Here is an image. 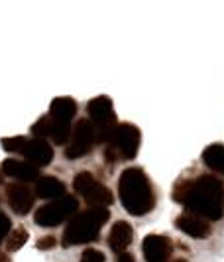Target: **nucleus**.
Instances as JSON below:
<instances>
[{
    "label": "nucleus",
    "mask_w": 224,
    "mask_h": 262,
    "mask_svg": "<svg viewBox=\"0 0 224 262\" xmlns=\"http://www.w3.org/2000/svg\"><path fill=\"white\" fill-rule=\"evenodd\" d=\"M96 142H98V134H96L94 124H92L91 120H87V118H81L79 122L75 124L73 132H71L65 156L69 160H79L85 154H89Z\"/></svg>",
    "instance_id": "nucleus-8"
},
{
    "label": "nucleus",
    "mask_w": 224,
    "mask_h": 262,
    "mask_svg": "<svg viewBox=\"0 0 224 262\" xmlns=\"http://www.w3.org/2000/svg\"><path fill=\"white\" fill-rule=\"evenodd\" d=\"M28 241V233L26 229H22V227H18V229H14L12 235L8 236V243H6V249L14 252V250L22 249L24 247V243Z\"/></svg>",
    "instance_id": "nucleus-19"
},
{
    "label": "nucleus",
    "mask_w": 224,
    "mask_h": 262,
    "mask_svg": "<svg viewBox=\"0 0 224 262\" xmlns=\"http://www.w3.org/2000/svg\"><path fill=\"white\" fill-rule=\"evenodd\" d=\"M106 221H108V209L106 207H89L87 211L75 215L69 221L65 233H63L61 245L63 247H75V245L96 241Z\"/></svg>",
    "instance_id": "nucleus-3"
},
{
    "label": "nucleus",
    "mask_w": 224,
    "mask_h": 262,
    "mask_svg": "<svg viewBox=\"0 0 224 262\" xmlns=\"http://www.w3.org/2000/svg\"><path fill=\"white\" fill-rule=\"evenodd\" d=\"M116 262H136V260H134V256L130 252H120L118 256H116Z\"/></svg>",
    "instance_id": "nucleus-24"
},
{
    "label": "nucleus",
    "mask_w": 224,
    "mask_h": 262,
    "mask_svg": "<svg viewBox=\"0 0 224 262\" xmlns=\"http://www.w3.org/2000/svg\"><path fill=\"white\" fill-rule=\"evenodd\" d=\"M36 193L41 197V199H59L65 193V184L57 178H40L38 180V185H36Z\"/></svg>",
    "instance_id": "nucleus-17"
},
{
    "label": "nucleus",
    "mask_w": 224,
    "mask_h": 262,
    "mask_svg": "<svg viewBox=\"0 0 224 262\" xmlns=\"http://www.w3.org/2000/svg\"><path fill=\"white\" fill-rule=\"evenodd\" d=\"M71 132H73L71 130V124L59 122V120L52 118L49 115H47V117H41L40 120L32 126V134H34V136H38L41 140L53 138L55 144H67L69 138H71Z\"/></svg>",
    "instance_id": "nucleus-9"
},
{
    "label": "nucleus",
    "mask_w": 224,
    "mask_h": 262,
    "mask_svg": "<svg viewBox=\"0 0 224 262\" xmlns=\"http://www.w3.org/2000/svg\"><path fill=\"white\" fill-rule=\"evenodd\" d=\"M6 197H8V205L18 215H26L34 205V193L24 184H10L6 187Z\"/></svg>",
    "instance_id": "nucleus-12"
},
{
    "label": "nucleus",
    "mask_w": 224,
    "mask_h": 262,
    "mask_svg": "<svg viewBox=\"0 0 224 262\" xmlns=\"http://www.w3.org/2000/svg\"><path fill=\"white\" fill-rule=\"evenodd\" d=\"M55 238L53 236H47V238H41V241H38V249L41 250H47V249H52V247H55Z\"/></svg>",
    "instance_id": "nucleus-23"
},
{
    "label": "nucleus",
    "mask_w": 224,
    "mask_h": 262,
    "mask_svg": "<svg viewBox=\"0 0 224 262\" xmlns=\"http://www.w3.org/2000/svg\"><path fill=\"white\" fill-rule=\"evenodd\" d=\"M73 187L92 207H108L114 201L108 187H105L94 176H91V171H79L73 180Z\"/></svg>",
    "instance_id": "nucleus-6"
},
{
    "label": "nucleus",
    "mask_w": 224,
    "mask_h": 262,
    "mask_svg": "<svg viewBox=\"0 0 224 262\" xmlns=\"http://www.w3.org/2000/svg\"><path fill=\"white\" fill-rule=\"evenodd\" d=\"M22 156H26V162H30L32 166L40 168V166H47L53 160V148L47 144V140L34 138V140H26Z\"/></svg>",
    "instance_id": "nucleus-11"
},
{
    "label": "nucleus",
    "mask_w": 224,
    "mask_h": 262,
    "mask_svg": "<svg viewBox=\"0 0 224 262\" xmlns=\"http://www.w3.org/2000/svg\"><path fill=\"white\" fill-rule=\"evenodd\" d=\"M177 229L183 231L185 235L193 236V238H207L211 235V225L207 219H201L193 213H185V215H179L177 217Z\"/></svg>",
    "instance_id": "nucleus-13"
},
{
    "label": "nucleus",
    "mask_w": 224,
    "mask_h": 262,
    "mask_svg": "<svg viewBox=\"0 0 224 262\" xmlns=\"http://www.w3.org/2000/svg\"><path fill=\"white\" fill-rule=\"evenodd\" d=\"M4 182V171H2V168H0V184Z\"/></svg>",
    "instance_id": "nucleus-25"
},
{
    "label": "nucleus",
    "mask_w": 224,
    "mask_h": 262,
    "mask_svg": "<svg viewBox=\"0 0 224 262\" xmlns=\"http://www.w3.org/2000/svg\"><path fill=\"white\" fill-rule=\"evenodd\" d=\"M173 199L201 219L218 221L224 215V185L211 173L177 182Z\"/></svg>",
    "instance_id": "nucleus-1"
},
{
    "label": "nucleus",
    "mask_w": 224,
    "mask_h": 262,
    "mask_svg": "<svg viewBox=\"0 0 224 262\" xmlns=\"http://www.w3.org/2000/svg\"><path fill=\"white\" fill-rule=\"evenodd\" d=\"M203 162L216 173L224 176V146L220 144H211L209 148H205L203 152Z\"/></svg>",
    "instance_id": "nucleus-18"
},
{
    "label": "nucleus",
    "mask_w": 224,
    "mask_h": 262,
    "mask_svg": "<svg viewBox=\"0 0 224 262\" xmlns=\"http://www.w3.org/2000/svg\"><path fill=\"white\" fill-rule=\"evenodd\" d=\"M173 262H187L185 258H177V260H173Z\"/></svg>",
    "instance_id": "nucleus-26"
},
{
    "label": "nucleus",
    "mask_w": 224,
    "mask_h": 262,
    "mask_svg": "<svg viewBox=\"0 0 224 262\" xmlns=\"http://www.w3.org/2000/svg\"><path fill=\"white\" fill-rule=\"evenodd\" d=\"M132 238H134L132 227L126 223V221H118V223H114V227L110 229L108 245H110V249L114 250L116 254H120V252H126V247L132 243Z\"/></svg>",
    "instance_id": "nucleus-15"
},
{
    "label": "nucleus",
    "mask_w": 224,
    "mask_h": 262,
    "mask_svg": "<svg viewBox=\"0 0 224 262\" xmlns=\"http://www.w3.org/2000/svg\"><path fill=\"white\" fill-rule=\"evenodd\" d=\"M10 233V219L0 211V243L4 241V236Z\"/></svg>",
    "instance_id": "nucleus-22"
},
{
    "label": "nucleus",
    "mask_w": 224,
    "mask_h": 262,
    "mask_svg": "<svg viewBox=\"0 0 224 262\" xmlns=\"http://www.w3.org/2000/svg\"><path fill=\"white\" fill-rule=\"evenodd\" d=\"M140 130L134 124H118L116 130L110 134V138L106 140L105 148V160L114 164L118 160H132L140 148Z\"/></svg>",
    "instance_id": "nucleus-4"
},
{
    "label": "nucleus",
    "mask_w": 224,
    "mask_h": 262,
    "mask_svg": "<svg viewBox=\"0 0 224 262\" xmlns=\"http://www.w3.org/2000/svg\"><path fill=\"white\" fill-rule=\"evenodd\" d=\"M118 193L124 209L130 215H145L156 207V195L144 170L128 168L118 180Z\"/></svg>",
    "instance_id": "nucleus-2"
},
{
    "label": "nucleus",
    "mask_w": 224,
    "mask_h": 262,
    "mask_svg": "<svg viewBox=\"0 0 224 262\" xmlns=\"http://www.w3.org/2000/svg\"><path fill=\"white\" fill-rule=\"evenodd\" d=\"M77 199L73 195H63L59 199H55L52 203L43 205L36 211V225L40 227H57L59 223H63L65 219H71L77 213Z\"/></svg>",
    "instance_id": "nucleus-7"
},
{
    "label": "nucleus",
    "mask_w": 224,
    "mask_h": 262,
    "mask_svg": "<svg viewBox=\"0 0 224 262\" xmlns=\"http://www.w3.org/2000/svg\"><path fill=\"white\" fill-rule=\"evenodd\" d=\"M145 262H169L171 241L163 235H147L142 243Z\"/></svg>",
    "instance_id": "nucleus-10"
},
{
    "label": "nucleus",
    "mask_w": 224,
    "mask_h": 262,
    "mask_svg": "<svg viewBox=\"0 0 224 262\" xmlns=\"http://www.w3.org/2000/svg\"><path fill=\"white\" fill-rule=\"evenodd\" d=\"M81 262H105V254H103L101 250L89 249V250H85V252H83Z\"/></svg>",
    "instance_id": "nucleus-21"
},
{
    "label": "nucleus",
    "mask_w": 224,
    "mask_h": 262,
    "mask_svg": "<svg viewBox=\"0 0 224 262\" xmlns=\"http://www.w3.org/2000/svg\"><path fill=\"white\" fill-rule=\"evenodd\" d=\"M87 111H89V117H91V122L96 128V134H98V142H105L110 138V134L116 130V113H114V106H112V101L108 97H96L89 101L87 105Z\"/></svg>",
    "instance_id": "nucleus-5"
},
{
    "label": "nucleus",
    "mask_w": 224,
    "mask_h": 262,
    "mask_svg": "<svg viewBox=\"0 0 224 262\" xmlns=\"http://www.w3.org/2000/svg\"><path fill=\"white\" fill-rule=\"evenodd\" d=\"M0 262H8V260H6V258H4V256H0Z\"/></svg>",
    "instance_id": "nucleus-27"
},
{
    "label": "nucleus",
    "mask_w": 224,
    "mask_h": 262,
    "mask_svg": "<svg viewBox=\"0 0 224 262\" xmlns=\"http://www.w3.org/2000/svg\"><path fill=\"white\" fill-rule=\"evenodd\" d=\"M26 140L24 136H14V138H2V148L6 152H16V154H22L24 146H26Z\"/></svg>",
    "instance_id": "nucleus-20"
},
{
    "label": "nucleus",
    "mask_w": 224,
    "mask_h": 262,
    "mask_svg": "<svg viewBox=\"0 0 224 262\" xmlns=\"http://www.w3.org/2000/svg\"><path fill=\"white\" fill-rule=\"evenodd\" d=\"M77 113V103L71 97H57L52 101L49 106V117L59 120V122H67L71 124V118Z\"/></svg>",
    "instance_id": "nucleus-16"
},
{
    "label": "nucleus",
    "mask_w": 224,
    "mask_h": 262,
    "mask_svg": "<svg viewBox=\"0 0 224 262\" xmlns=\"http://www.w3.org/2000/svg\"><path fill=\"white\" fill-rule=\"evenodd\" d=\"M2 171H4V176H10V178L22 180V182H34V180H40V171H38L36 166H32L30 162L14 160V158L4 160V164H2Z\"/></svg>",
    "instance_id": "nucleus-14"
}]
</instances>
